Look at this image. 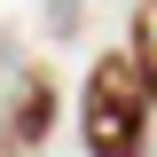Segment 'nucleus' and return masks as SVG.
<instances>
[{"label":"nucleus","instance_id":"nucleus-1","mask_svg":"<svg viewBox=\"0 0 157 157\" xmlns=\"http://www.w3.org/2000/svg\"><path fill=\"white\" fill-rule=\"evenodd\" d=\"M149 78H141L134 47L126 55H94L86 86H78V134H86V157H141L149 149Z\"/></svg>","mask_w":157,"mask_h":157},{"label":"nucleus","instance_id":"nucleus-2","mask_svg":"<svg viewBox=\"0 0 157 157\" xmlns=\"http://www.w3.org/2000/svg\"><path fill=\"white\" fill-rule=\"evenodd\" d=\"M47 126H55V78L32 71V78L16 86V118H8V134H16L24 149H39V141H47Z\"/></svg>","mask_w":157,"mask_h":157},{"label":"nucleus","instance_id":"nucleus-3","mask_svg":"<svg viewBox=\"0 0 157 157\" xmlns=\"http://www.w3.org/2000/svg\"><path fill=\"white\" fill-rule=\"evenodd\" d=\"M126 47H134L141 78H149V94H157V0H141V8H134V39H126Z\"/></svg>","mask_w":157,"mask_h":157},{"label":"nucleus","instance_id":"nucleus-4","mask_svg":"<svg viewBox=\"0 0 157 157\" xmlns=\"http://www.w3.org/2000/svg\"><path fill=\"white\" fill-rule=\"evenodd\" d=\"M16 149H24V141H16V134H8V141H0V157H16Z\"/></svg>","mask_w":157,"mask_h":157}]
</instances>
